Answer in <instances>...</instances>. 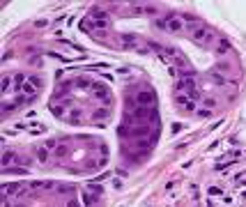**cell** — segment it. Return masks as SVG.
Wrapping results in <instances>:
<instances>
[{"label":"cell","mask_w":246,"mask_h":207,"mask_svg":"<svg viewBox=\"0 0 246 207\" xmlns=\"http://www.w3.org/2000/svg\"><path fill=\"white\" fill-rule=\"evenodd\" d=\"M154 99H152V94L149 92H141L138 94V99H136V104H141V106H147V104H152Z\"/></svg>","instance_id":"cell-1"},{"label":"cell","mask_w":246,"mask_h":207,"mask_svg":"<svg viewBox=\"0 0 246 207\" xmlns=\"http://www.w3.org/2000/svg\"><path fill=\"white\" fill-rule=\"evenodd\" d=\"M37 157H39V161H46V159H49V150H46V147H42V150L37 152Z\"/></svg>","instance_id":"cell-2"},{"label":"cell","mask_w":246,"mask_h":207,"mask_svg":"<svg viewBox=\"0 0 246 207\" xmlns=\"http://www.w3.org/2000/svg\"><path fill=\"white\" fill-rule=\"evenodd\" d=\"M12 159H14V154H12V152H7V154L2 157V166H9V161H12Z\"/></svg>","instance_id":"cell-3"},{"label":"cell","mask_w":246,"mask_h":207,"mask_svg":"<svg viewBox=\"0 0 246 207\" xmlns=\"http://www.w3.org/2000/svg\"><path fill=\"white\" fill-rule=\"evenodd\" d=\"M23 90H26V92H28V94H32V92H35V88H32V85H28V83H26V85H23Z\"/></svg>","instance_id":"cell-4"},{"label":"cell","mask_w":246,"mask_h":207,"mask_svg":"<svg viewBox=\"0 0 246 207\" xmlns=\"http://www.w3.org/2000/svg\"><path fill=\"white\" fill-rule=\"evenodd\" d=\"M67 207H78V205H76L74 200H69V203H67Z\"/></svg>","instance_id":"cell-5"}]
</instances>
